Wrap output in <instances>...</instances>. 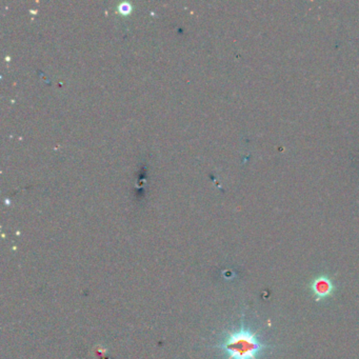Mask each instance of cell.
Listing matches in <instances>:
<instances>
[{
  "label": "cell",
  "instance_id": "cell-1",
  "mask_svg": "<svg viewBox=\"0 0 359 359\" xmlns=\"http://www.w3.org/2000/svg\"><path fill=\"white\" fill-rule=\"evenodd\" d=\"M267 348L256 333L243 326L230 332L220 344L229 359H258Z\"/></svg>",
  "mask_w": 359,
  "mask_h": 359
},
{
  "label": "cell",
  "instance_id": "cell-2",
  "mask_svg": "<svg viewBox=\"0 0 359 359\" xmlns=\"http://www.w3.org/2000/svg\"><path fill=\"white\" fill-rule=\"evenodd\" d=\"M311 291L315 299L319 301L331 297L335 291V285L329 276L319 275L312 282Z\"/></svg>",
  "mask_w": 359,
  "mask_h": 359
}]
</instances>
